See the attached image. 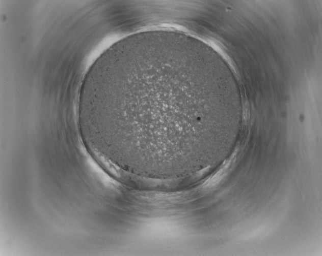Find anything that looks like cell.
Segmentation results:
<instances>
[{"label":"cell","instance_id":"1","mask_svg":"<svg viewBox=\"0 0 322 256\" xmlns=\"http://www.w3.org/2000/svg\"><path fill=\"white\" fill-rule=\"evenodd\" d=\"M176 56L120 53L101 72L93 99V129L121 154L164 155L182 149L184 88Z\"/></svg>","mask_w":322,"mask_h":256}]
</instances>
